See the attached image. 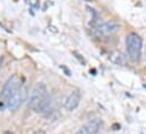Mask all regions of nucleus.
Here are the masks:
<instances>
[{
  "instance_id": "obj_2",
  "label": "nucleus",
  "mask_w": 146,
  "mask_h": 134,
  "mask_svg": "<svg viewBox=\"0 0 146 134\" xmlns=\"http://www.w3.org/2000/svg\"><path fill=\"white\" fill-rule=\"evenodd\" d=\"M126 47L128 56L131 61L138 62L142 56L143 49V39L137 33H130L127 35L126 38Z\"/></svg>"
},
{
  "instance_id": "obj_1",
  "label": "nucleus",
  "mask_w": 146,
  "mask_h": 134,
  "mask_svg": "<svg viewBox=\"0 0 146 134\" xmlns=\"http://www.w3.org/2000/svg\"><path fill=\"white\" fill-rule=\"evenodd\" d=\"M48 104H49V97H48L46 86L43 82H38L35 85L31 94L29 107L36 113H42L48 107Z\"/></svg>"
},
{
  "instance_id": "obj_9",
  "label": "nucleus",
  "mask_w": 146,
  "mask_h": 134,
  "mask_svg": "<svg viewBox=\"0 0 146 134\" xmlns=\"http://www.w3.org/2000/svg\"><path fill=\"white\" fill-rule=\"evenodd\" d=\"M2 61H3V60H2V58L0 56V68H1V66H2Z\"/></svg>"
},
{
  "instance_id": "obj_3",
  "label": "nucleus",
  "mask_w": 146,
  "mask_h": 134,
  "mask_svg": "<svg viewBox=\"0 0 146 134\" xmlns=\"http://www.w3.org/2000/svg\"><path fill=\"white\" fill-rule=\"evenodd\" d=\"M22 79L17 74H13L5 83L3 88H2V91H1V99L7 102L8 99L16 93L21 88H22Z\"/></svg>"
},
{
  "instance_id": "obj_6",
  "label": "nucleus",
  "mask_w": 146,
  "mask_h": 134,
  "mask_svg": "<svg viewBox=\"0 0 146 134\" xmlns=\"http://www.w3.org/2000/svg\"><path fill=\"white\" fill-rule=\"evenodd\" d=\"M80 98H82V96H80V93H79L78 90L72 91L70 95H69V96L67 97V99L65 101V104H64L65 108H66L68 112H73L74 109H76V108L78 107Z\"/></svg>"
},
{
  "instance_id": "obj_5",
  "label": "nucleus",
  "mask_w": 146,
  "mask_h": 134,
  "mask_svg": "<svg viewBox=\"0 0 146 134\" xmlns=\"http://www.w3.org/2000/svg\"><path fill=\"white\" fill-rule=\"evenodd\" d=\"M25 96H26V90L24 87H22L18 91H16L9 99L6 102L7 107L10 109V110H16L21 105L22 102L25 99Z\"/></svg>"
},
{
  "instance_id": "obj_7",
  "label": "nucleus",
  "mask_w": 146,
  "mask_h": 134,
  "mask_svg": "<svg viewBox=\"0 0 146 134\" xmlns=\"http://www.w3.org/2000/svg\"><path fill=\"white\" fill-rule=\"evenodd\" d=\"M119 28H120V25L117 22H108L100 25L98 28V32L100 35H103V36H111L117 33Z\"/></svg>"
},
{
  "instance_id": "obj_4",
  "label": "nucleus",
  "mask_w": 146,
  "mask_h": 134,
  "mask_svg": "<svg viewBox=\"0 0 146 134\" xmlns=\"http://www.w3.org/2000/svg\"><path fill=\"white\" fill-rule=\"evenodd\" d=\"M102 120L101 118H94L91 120L88 123H86L85 125H83L76 134H98L100 132L101 127H102Z\"/></svg>"
},
{
  "instance_id": "obj_8",
  "label": "nucleus",
  "mask_w": 146,
  "mask_h": 134,
  "mask_svg": "<svg viewBox=\"0 0 146 134\" xmlns=\"http://www.w3.org/2000/svg\"><path fill=\"white\" fill-rule=\"evenodd\" d=\"M33 134H46L43 130H38V131H36V132H34Z\"/></svg>"
}]
</instances>
